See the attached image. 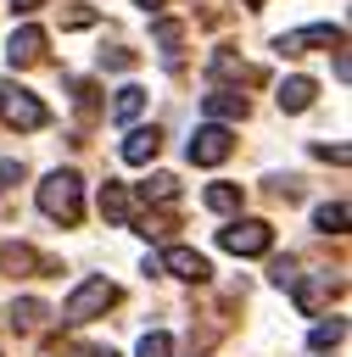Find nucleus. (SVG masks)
<instances>
[{"label":"nucleus","instance_id":"obj_32","mask_svg":"<svg viewBox=\"0 0 352 357\" xmlns=\"http://www.w3.org/2000/svg\"><path fill=\"white\" fill-rule=\"evenodd\" d=\"M240 6H251V11H257V6H263V0H240Z\"/></svg>","mask_w":352,"mask_h":357},{"label":"nucleus","instance_id":"obj_2","mask_svg":"<svg viewBox=\"0 0 352 357\" xmlns=\"http://www.w3.org/2000/svg\"><path fill=\"white\" fill-rule=\"evenodd\" d=\"M0 123H6V128L34 134V128H45V123H50V112H45V100H39L34 89H22V84L0 78Z\"/></svg>","mask_w":352,"mask_h":357},{"label":"nucleus","instance_id":"obj_14","mask_svg":"<svg viewBox=\"0 0 352 357\" xmlns=\"http://www.w3.org/2000/svg\"><path fill=\"white\" fill-rule=\"evenodd\" d=\"M291 290H296V307L313 318V312L324 307V296H330V290H341V284H330V273H313L307 284H291Z\"/></svg>","mask_w":352,"mask_h":357},{"label":"nucleus","instance_id":"obj_20","mask_svg":"<svg viewBox=\"0 0 352 357\" xmlns=\"http://www.w3.org/2000/svg\"><path fill=\"white\" fill-rule=\"evenodd\" d=\"M207 206L229 218V212H240V206H246V190H240V184H212V190H207Z\"/></svg>","mask_w":352,"mask_h":357},{"label":"nucleus","instance_id":"obj_29","mask_svg":"<svg viewBox=\"0 0 352 357\" xmlns=\"http://www.w3.org/2000/svg\"><path fill=\"white\" fill-rule=\"evenodd\" d=\"M313 156H318V162H346L352 151H346V145H313Z\"/></svg>","mask_w":352,"mask_h":357},{"label":"nucleus","instance_id":"obj_8","mask_svg":"<svg viewBox=\"0 0 352 357\" xmlns=\"http://www.w3.org/2000/svg\"><path fill=\"white\" fill-rule=\"evenodd\" d=\"M0 273L6 279H17V273H61L50 257H39L34 245H22V240H11V245H0Z\"/></svg>","mask_w":352,"mask_h":357},{"label":"nucleus","instance_id":"obj_28","mask_svg":"<svg viewBox=\"0 0 352 357\" xmlns=\"http://www.w3.org/2000/svg\"><path fill=\"white\" fill-rule=\"evenodd\" d=\"M11 184H22V162L17 156H0V190H11Z\"/></svg>","mask_w":352,"mask_h":357},{"label":"nucleus","instance_id":"obj_21","mask_svg":"<svg viewBox=\"0 0 352 357\" xmlns=\"http://www.w3.org/2000/svg\"><path fill=\"white\" fill-rule=\"evenodd\" d=\"M313 229H318V234H346V201H324V206L313 212Z\"/></svg>","mask_w":352,"mask_h":357},{"label":"nucleus","instance_id":"obj_30","mask_svg":"<svg viewBox=\"0 0 352 357\" xmlns=\"http://www.w3.org/2000/svg\"><path fill=\"white\" fill-rule=\"evenodd\" d=\"M39 6H45V0H11V11H17V17H28V11H39Z\"/></svg>","mask_w":352,"mask_h":357},{"label":"nucleus","instance_id":"obj_22","mask_svg":"<svg viewBox=\"0 0 352 357\" xmlns=\"http://www.w3.org/2000/svg\"><path fill=\"white\" fill-rule=\"evenodd\" d=\"M134 357H173V335H162V329H151V335H140V346H134Z\"/></svg>","mask_w":352,"mask_h":357},{"label":"nucleus","instance_id":"obj_10","mask_svg":"<svg viewBox=\"0 0 352 357\" xmlns=\"http://www.w3.org/2000/svg\"><path fill=\"white\" fill-rule=\"evenodd\" d=\"M156 151H162V128H156V123H151V128H129V134H123V162H129V167L156 162Z\"/></svg>","mask_w":352,"mask_h":357},{"label":"nucleus","instance_id":"obj_7","mask_svg":"<svg viewBox=\"0 0 352 357\" xmlns=\"http://www.w3.org/2000/svg\"><path fill=\"white\" fill-rule=\"evenodd\" d=\"M156 273H173V279H184V284H207L212 262H207L201 251H190V245H168V251L156 257Z\"/></svg>","mask_w":352,"mask_h":357},{"label":"nucleus","instance_id":"obj_11","mask_svg":"<svg viewBox=\"0 0 352 357\" xmlns=\"http://www.w3.org/2000/svg\"><path fill=\"white\" fill-rule=\"evenodd\" d=\"M101 218H106V223H117V229H129V223H134V195H129V184H117V178H106V184H101Z\"/></svg>","mask_w":352,"mask_h":357},{"label":"nucleus","instance_id":"obj_4","mask_svg":"<svg viewBox=\"0 0 352 357\" xmlns=\"http://www.w3.org/2000/svg\"><path fill=\"white\" fill-rule=\"evenodd\" d=\"M279 56H307V50H346V33L335 22H313V28H291L274 39Z\"/></svg>","mask_w":352,"mask_h":357},{"label":"nucleus","instance_id":"obj_27","mask_svg":"<svg viewBox=\"0 0 352 357\" xmlns=\"http://www.w3.org/2000/svg\"><path fill=\"white\" fill-rule=\"evenodd\" d=\"M101 67H112V73H129V67H134V50H101Z\"/></svg>","mask_w":352,"mask_h":357},{"label":"nucleus","instance_id":"obj_1","mask_svg":"<svg viewBox=\"0 0 352 357\" xmlns=\"http://www.w3.org/2000/svg\"><path fill=\"white\" fill-rule=\"evenodd\" d=\"M39 212H45L50 223H61V229H78V218H84V178H78L73 167L45 173V178H39Z\"/></svg>","mask_w":352,"mask_h":357},{"label":"nucleus","instance_id":"obj_19","mask_svg":"<svg viewBox=\"0 0 352 357\" xmlns=\"http://www.w3.org/2000/svg\"><path fill=\"white\" fill-rule=\"evenodd\" d=\"M151 33H156V45H162V61H168V67H179V45H184V28L162 17V22L151 28Z\"/></svg>","mask_w":352,"mask_h":357},{"label":"nucleus","instance_id":"obj_16","mask_svg":"<svg viewBox=\"0 0 352 357\" xmlns=\"http://www.w3.org/2000/svg\"><path fill=\"white\" fill-rule=\"evenodd\" d=\"M140 112H145V89H140V84H123L117 100H112V117H117V123H134Z\"/></svg>","mask_w":352,"mask_h":357},{"label":"nucleus","instance_id":"obj_15","mask_svg":"<svg viewBox=\"0 0 352 357\" xmlns=\"http://www.w3.org/2000/svg\"><path fill=\"white\" fill-rule=\"evenodd\" d=\"M212 78H240V84H257L263 73H257V67H246L235 50H218V56H212Z\"/></svg>","mask_w":352,"mask_h":357},{"label":"nucleus","instance_id":"obj_18","mask_svg":"<svg viewBox=\"0 0 352 357\" xmlns=\"http://www.w3.org/2000/svg\"><path fill=\"white\" fill-rule=\"evenodd\" d=\"M45 318H50V312H45V301H34V296L11 307V329H17V335H34V329H39Z\"/></svg>","mask_w":352,"mask_h":357},{"label":"nucleus","instance_id":"obj_13","mask_svg":"<svg viewBox=\"0 0 352 357\" xmlns=\"http://www.w3.org/2000/svg\"><path fill=\"white\" fill-rule=\"evenodd\" d=\"M313 95H318V84L296 73V78H285V84H279V112H307V106H313Z\"/></svg>","mask_w":352,"mask_h":357},{"label":"nucleus","instance_id":"obj_25","mask_svg":"<svg viewBox=\"0 0 352 357\" xmlns=\"http://www.w3.org/2000/svg\"><path fill=\"white\" fill-rule=\"evenodd\" d=\"M341 335H346V324H341V318H330V324H318V329H313V351H324V346H335Z\"/></svg>","mask_w":352,"mask_h":357},{"label":"nucleus","instance_id":"obj_9","mask_svg":"<svg viewBox=\"0 0 352 357\" xmlns=\"http://www.w3.org/2000/svg\"><path fill=\"white\" fill-rule=\"evenodd\" d=\"M45 56V28H34V22H22L11 39H6V61L11 67H34Z\"/></svg>","mask_w":352,"mask_h":357},{"label":"nucleus","instance_id":"obj_24","mask_svg":"<svg viewBox=\"0 0 352 357\" xmlns=\"http://www.w3.org/2000/svg\"><path fill=\"white\" fill-rule=\"evenodd\" d=\"M67 89H73V100H78V112H84V117H95V106H101L95 95H101V89H95V84H84V78H73Z\"/></svg>","mask_w":352,"mask_h":357},{"label":"nucleus","instance_id":"obj_3","mask_svg":"<svg viewBox=\"0 0 352 357\" xmlns=\"http://www.w3.org/2000/svg\"><path fill=\"white\" fill-rule=\"evenodd\" d=\"M106 307H117V284H112V279H84V284L67 296L61 324H89V318H101Z\"/></svg>","mask_w":352,"mask_h":357},{"label":"nucleus","instance_id":"obj_26","mask_svg":"<svg viewBox=\"0 0 352 357\" xmlns=\"http://www.w3.org/2000/svg\"><path fill=\"white\" fill-rule=\"evenodd\" d=\"M95 22V6H73V11H61V28H89Z\"/></svg>","mask_w":352,"mask_h":357},{"label":"nucleus","instance_id":"obj_5","mask_svg":"<svg viewBox=\"0 0 352 357\" xmlns=\"http://www.w3.org/2000/svg\"><path fill=\"white\" fill-rule=\"evenodd\" d=\"M218 245L235 251V257H263V251L274 245V223H263V218H235L229 229H218Z\"/></svg>","mask_w":352,"mask_h":357},{"label":"nucleus","instance_id":"obj_31","mask_svg":"<svg viewBox=\"0 0 352 357\" xmlns=\"http://www.w3.org/2000/svg\"><path fill=\"white\" fill-rule=\"evenodd\" d=\"M134 6H145V11H156V6H162V0H134Z\"/></svg>","mask_w":352,"mask_h":357},{"label":"nucleus","instance_id":"obj_33","mask_svg":"<svg viewBox=\"0 0 352 357\" xmlns=\"http://www.w3.org/2000/svg\"><path fill=\"white\" fill-rule=\"evenodd\" d=\"M95 357H112V351H95Z\"/></svg>","mask_w":352,"mask_h":357},{"label":"nucleus","instance_id":"obj_6","mask_svg":"<svg viewBox=\"0 0 352 357\" xmlns=\"http://www.w3.org/2000/svg\"><path fill=\"white\" fill-rule=\"evenodd\" d=\"M229 151H235V134L223 123H201L190 134V162L196 167H218V162H229Z\"/></svg>","mask_w":352,"mask_h":357},{"label":"nucleus","instance_id":"obj_12","mask_svg":"<svg viewBox=\"0 0 352 357\" xmlns=\"http://www.w3.org/2000/svg\"><path fill=\"white\" fill-rule=\"evenodd\" d=\"M201 112H207V123H240L246 117V95L240 89H212L201 100Z\"/></svg>","mask_w":352,"mask_h":357},{"label":"nucleus","instance_id":"obj_23","mask_svg":"<svg viewBox=\"0 0 352 357\" xmlns=\"http://www.w3.org/2000/svg\"><path fill=\"white\" fill-rule=\"evenodd\" d=\"M268 279H274L279 290H291V284H302V273H296V262H291V257H274V262H268Z\"/></svg>","mask_w":352,"mask_h":357},{"label":"nucleus","instance_id":"obj_17","mask_svg":"<svg viewBox=\"0 0 352 357\" xmlns=\"http://www.w3.org/2000/svg\"><path fill=\"white\" fill-rule=\"evenodd\" d=\"M173 195H179V178H173V173H151V178L140 184V201H156V206H173Z\"/></svg>","mask_w":352,"mask_h":357}]
</instances>
